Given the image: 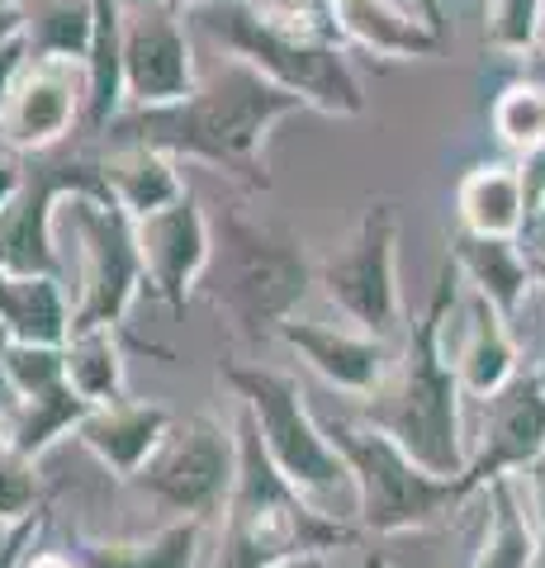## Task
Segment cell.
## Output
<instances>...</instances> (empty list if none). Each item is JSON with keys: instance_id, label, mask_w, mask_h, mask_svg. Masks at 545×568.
I'll return each mask as SVG.
<instances>
[{"instance_id": "24", "label": "cell", "mask_w": 545, "mask_h": 568, "mask_svg": "<svg viewBox=\"0 0 545 568\" xmlns=\"http://www.w3.org/2000/svg\"><path fill=\"white\" fill-rule=\"evenodd\" d=\"M20 20L33 62H85L95 39V0H20Z\"/></svg>"}, {"instance_id": "13", "label": "cell", "mask_w": 545, "mask_h": 568, "mask_svg": "<svg viewBox=\"0 0 545 568\" xmlns=\"http://www.w3.org/2000/svg\"><path fill=\"white\" fill-rule=\"evenodd\" d=\"M77 129H85V62L29 58L0 123V142L24 156H43L58 152Z\"/></svg>"}, {"instance_id": "22", "label": "cell", "mask_w": 545, "mask_h": 568, "mask_svg": "<svg viewBox=\"0 0 545 568\" xmlns=\"http://www.w3.org/2000/svg\"><path fill=\"white\" fill-rule=\"evenodd\" d=\"M124 110V0H95V39L85 52V133H104Z\"/></svg>"}, {"instance_id": "14", "label": "cell", "mask_w": 545, "mask_h": 568, "mask_svg": "<svg viewBox=\"0 0 545 568\" xmlns=\"http://www.w3.org/2000/svg\"><path fill=\"white\" fill-rule=\"evenodd\" d=\"M133 223H138V252H143L148 290L166 308H185L195 284L209 275V261H214V223L204 219V209L190 190L175 204Z\"/></svg>"}, {"instance_id": "3", "label": "cell", "mask_w": 545, "mask_h": 568, "mask_svg": "<svg viewBox=\"0 0 545 568\" xmlns=\"http://www.w3.org/2000/svg\"><path fill=\"white\" fill-rule=\"evenodd\" d=\"M195 24L228 58L256 67L309 110L342 119L365 114V85L356 67L346 62L342 43L327 33L299 29L294 10H280L271 0H204L195 6Z\"/></svg>"}, {"instance_id": "26", "label": "cell", "mask_w": 545, "mask_h": 568, "mask_svg": "<svg viewBox=\"0 0 545 568\" xmlns=\"http://www.w3.org/2000/svg\"><path fill=\"white\" fill-rule=\"evenodd\" d=\"M484 503H488V530L470 568H526L545 549V540L536 521L526 517V497L517 488V478L513 474L494 478L484 488Z\"/></svg>"}, {"instance_id": "32", "label": "cell", "mask_w": 545, "mask_h": 568, "mask_svg": "<svg viewBox=\"0 0 545 568\" xmlns=\"http://www.w3.org/2000/svg\"><path fill=\"white\" fill-rule=\"evenodd\" d=\"M541 14H545V0H488L484 39L498 52L522 58V52H532L541 39Z\"/></svg>"}, {"instance_id": "43", "label": "cell", "mask_w": 545, "mask_h": 568, "mask_svg": "<svg viewBox=\"0 0 545 568\" xmlns=\"http://www.w3.org/2000/svg\"><path fill=\"white\" fill-rule=\"evenodd\" d=\"M271 568H327V555H304V559H285V564H271Z\"/></svg>"}, {"instance_id": "6", "label": "cell", "mask_w": 545, "mask_h": 568, "mask_svg": "<svg viewBox=\"0 0 545 568\" xmlns=\"http://www.w3.org/2000/svg\"><path fill=\"white\" fill-rule=\"evenodd\" d=\"M323 432L332 436V446L342 450L351 478H356V497H361L356 517L375 536L432 526L451 507H461L465 497H474L465 478L427 474L394 436H384L365 417H323Z\"/></svg>"}, {"instance_id": "37", "label": "cell", "mask_w": 545, "mask_h": 568, "mask_svg": "<svg viewBox=\"0 0 545 568\" xmlns=\"http://www.w3.org/2000/svg\"><path fill=\"white\" fill-rule=\"evenodd\" d=\"M24 171H29V156L14 152L10 142H0V209L14 200V190L24 185Z\"/></svg>"}, {"instance_id": "31", "label": "cell", "mask_w": 545, "mask_h": 568, "mask_svg": "<svg viewBox=\"0 0 545 568\" xmlns=\"http://www.w3.org/2000/svg\"><path fill=\"white\" fill-rule=\"evenodd\" d=\"M33 511H39V469L0 432V530L29 521Z\"/></svg>"}, {"instance_id": "33", "label": "cell", "mask_w": 545, "mask_h": 568, "mask_svg": "<svg viewBox=\"0 0 545 568\" xmlns=\"http://www.w3.org/2000/svg\"><path fill=\"white\" fill-rule=\"evenodd\" d=\"M6 369H10L14 398L43 394V388L67 384V351L62 346H39V342H10Z\"/></svg>"}, {"instance_id": "44", "label": "cell", "mask_w": 545, "mask_h": 568, "mask_svg": "<svg viewBox=\"0 0 545 568\" xmlns=\"http://www.w3.org/2000/svg\"><path fill=\"white\" fill-rule=\"evenodd\" d=\"M166 10H175V14H185V10H195V6H204V0H162Z\"/></svg>"}, {"instance_id": "1", "label": "cell", "mask_w": 545, "mask_h": 568, "mask_svg": "<svg viewBox=\"0 0 545 568\" xmlns=\"http://www.w3.org/2000/svg\"><path fill=\"white\" fill-rule=\"evenodd\" d=\"M299 110H309V104L233 58L185 100L162 104V110H124L104 133L114 142H143V148L171 152L175 162L181 156L204 162L248 190H271L266 138L275 123H285Z\"/></svg>"}, {"instance_id": "41", "label": "cell", "mask_w": 545, "mask_h": 568, "mask_svg": "<svg viewBox=\"0 0 545 568\" xmlns=\"http://www.w3.org/2000/svg\"><path fill=\"white\" fill-rule=\"evenodd\" d=\"M20 6H10V10H0V48H6L10 39H20Z\"/></svg>"}, {"instance_id": "28", "label": "cell", "mask_w": 545, "mask_h": 568, "mask_svg": "<svg viewBox=\"0 0 545 568\" xmlns=\"http://www.w3.org/2000/svg\"><path fill=\"white\" fill-rule=\"evenodd\" d=\"M526 204L517 166H480L461 185V227L480 237H522Z\"/></svg>"}, {"instance_id": "15", "label": "cell", "mask_w": 545, "mask_h": 568, "mask_svg": "<svg viewBox=\"0 0 545 568\" xmlns=\"http://www.w3.org/2000/svg\"><path fill=\"white\" fill-rule=\"evenodd\" d=\"M541 450H545V379L517 375L494 398H484V436L480 450L470 455L465 484L484 493L494 478L522 474Z\"/></svg>"}, {"instance_id": "36", "label": "cell", "mask_w": 545, "mask_h": 568, "mask_svg": "<svg viewBox=\"0 0 545 568\" xmlns=\"http://www.w3.org/2000/svg\"><path fill=\"white\" fill-rule=\"evenodd\" d=\"M517 478V488H522V497H532V521H536V530H541V540H545V450L526 465L522 474H513Z\"/></svg>"}, {"instance_id": "21", "label": "cell", "mask_w": 545, "mask_h": 568, "mask_svg": "<svg viewBox=\"0 0 545 568\" xmlns=\"http://www.w3.org/2000/svg\"><path fill=\"white\" fill-rule=\"evenodd\" d=\"M72 298L62 290V275H10L0 271V327L14 342L67 346L72 336Z\"/></svg>"}, {"instance_id": "39", "label": "cell", "mask_w": 545, "mask_h": 568, "mask_svg": "<svg viewBox=\"0 0 545 568\" xmlns=\"http://www.w3.org/2000/svg\"><path fill=\"white\" fill-rule=\"evenodd\" d=\"M522 81L545 91V43H536L532 52H522Z\"/></svg>"}, {"instance_id": "25", "label": "cell", "mask_w": 545, "mask_h": 568, "mask_svg": "<svg viewBox=\"0 0 545 568\" xmlns=\"http://www.w3.org/2000/svg\"><path fill=\"white\" fill-rule=\"evenodd\" d=\"M85 417H91V403L72 384H58V388H43V394L20 398L10 413H0V432L10 436V446L20 455L39 459L62 436H77Z\"/></svg>"}, {"instance_id": "34", "label": "cell", "mask_w": 545, "mask_h": 568, "mask_svg": "<svg viewBox=\"0 0 545 568\" xmlns=\"http://www.w3.org/2000/svg\"><path fill=\"white\" fill-rule=\"evenodd\" d=\"M43 526H48V507H39L29 521H20V526H6L0 530V568H24V559H29V549L39 545V536H43Z\"/></svg>"}, {"instance_id": "38", "label": "cell", "mask_w": 545, "mask_h": 568, "mask_svg": "<svg viewBox=\"0 0 545 568\" xmlns=\"http://www.w3.org/2000/svg\"><path fill=\"white\" fill-rule=\"evenodd\" d=\"M10 342H14V336H10L6 327H0V413H10V407H14V403H20V398H14V384H10V369H6V355H10Z\"/></svg>"}, {"instance_id": "10", "label": "cell", "mask_w": 545, "mask_h": 568, "mask_svg": "<svg viewBox=\"0 0 545 568\" xmlns=\"http://www.w3.org/2000/svg\"><path fill=\"white\" fill-rule=\"evenodd\" d=\"M62 209L72 223V237L81 242V294L72 308V332L119 327L133 298L148 290L133 213L110 200H85V194H72Z\"/></svg>"}, {"instance_id": "45", "label": "cell", "mask_w": 545, "mask_h": 568, "mask_svg": "<svg viewBox=\"0 0 545 568\" xmlns=\"http://www.w3.org/2000/svg\"><path fill=\"white\" fill-rule=\"evenodd\" d=\"M271 6H280V10H294V14H299V10H304V0H271Z\"/></svg>"}, {"instance_id": "29", "label": "cell", "mask_w": 545, "mask_h": 568, "mask_svg": "<svg viewBox=\"0 0 545 568\" xmlns=\"http://www.w3.org/2000/svg\"><path fill=\"white\" fill-rule=\"evenodd\" d=\"M67 384L91 403L110 407L124 403V355H119L114 327H81L67 336Z\"/></svg>"}, {"instance_id": "27", "label": "cell", "mask_w": 545, "mask_h": 568, "mask_svg": "<svg viewBox=\"0 0 545 568\" xmlns=\"http://www.w3.org/2000/svg\"><path fill=\"white\" fill-rule=\"evenodd\" d=\"M204 521L175 517L148 540H77L81 568H195Z\"/></svg>"}, {"instance_id": "30", "label": "cell", "mask_w": 545, "mask_h": 568, "mask_svg": "<svg viewBox=\"0 0 545 568\" xmlns=\"http://www.w3.org/2000/svg\"><path fill=\"white\" fill-rule=\"evenodd\" d=\"M494 129L507 148H522V152L541 148L545 142V91H536V85H526V81L507 85L494 104Z\"/></svg>"}, {"instance_id": "46", "label": "cell", "mask_w": 545, "mask_h": 568, "mask_svg": "<svg viewBox=\"0 0 545 568\" xmlns=\"http://www.w3.org/2000/svg\"><path fill=\"white\" fill-rule=\"evenodd\" d=\"M532 271H536V280L545 284V256H541V261H532Z\"/></svg>"}, {"instance_id": "2", "label": "cell", "mask_w": 545, "mask_h": 568, "mask_svg": "<svg viewBox=\"0 0 545 568\" xmlns=\"http://www.w3.org/2000/svg\"><path fill=\"white\" fill-rule=\"evenodd\" d=\"M461 304V265L446 261L436 275L432 304L417 317V327L408 336V351L390 379H384L371 398H365L361 417L380 426L384 436H394L403 450L427 474L436 478H465L470 450L461 432V375L446 361L442 332L451 308Z\"/></svg>"}, {"instance_id": "7", "label": "cell", "mask_w": 545, "mask_h": 568, "mask_svg": "<svg viewBox=\"0 0 545 568\" xmlns=\"http://www.w3.org/2000/svg\"><path fill=\"white\" fill-rule=\"evenodd\" d=\"M223 379L242 398V407L252 413L256 432H261V446H266V455L275 459V469L285 474L309 503L323 507L327 497L346 493L361 511L356 478H351L342 450L332 446L323 422L309 413V403H304V394H299V384L290 375H275V369H261V365H223Z\"/></svg>"}, {"instance_id": "17", "label": "cell", "mask_w": 545, "mask_h": 568, "mask_svg": "<svg viewBox=\"0 0 545 568\" xmlns=\"http://www.w3.org/2000/svg\"><path fill=\"white\" fill-rule=\"evenodd\" d=\"M275 336L290 351L304 355L332 388H342L351 398H371L375 388L390 379V346H384V336L337 332V327H323V323H304V317H290Z\"/></svg>"}, {"instance_id": "4", "label": "cell", "mask_w": 545, "mask_h": 568, "mask_svg": "<svg viewBox=\"0 0 545 568\" xmlns=\"http://www.w3.org/2000/svg\"><path fill=\"white\" fill-rule=\"evenodd\" d=\"M351 540V526L309 503L261 446L252 413L238 417V484L223 507L214 568H271L304 555H327Z\"/></svg>"}, {"instance_id": "9", "label": "cell", "mask_w": 545, "mask_h": 568, "mask_svg": "<svg viewBox=\"0 0 545 568\" xmlns=\"http://www.w3.org/2000/svg\"><path fill=\"white\" fill-rule=\"evenodd\" d=\"M129 484L171 517L209 521L219 507H228V493L238 484V426L228 436L214 417L171 422L162 446Z\"/></svg>"}, {"instance_id": "18", "label": "cell", "mask_w": 545, "mask_h": 568, "mask_svg": "<svg viewBox=\"0 0 545 568\" xmlns=\"http://www.w3.org/2000/svg\"><path fill=\"white\" fill-rule=\"evenodd\" d=\"M171 413L157 403H110V407H91V417L81 422L77 440L85 450H91L95 459L110 474H119L129 484V478L138 474L152 459V450L162 446V436L171 432Z\"/></svg>"}, {"instance_id": "47", "label": "cell", "mask_w": 545, "mask_h": 568, "mask_svg": "<svg viewBox=\"0 0 545 568\" xmlns=\"http://www.w3.org/2000/svg\"><path fill=\"white\" fill-rule=\"evenodd\" d=\"M10 6H20V0H0V10H10Z\"/></svg>"}, {"instance_id": "42", "label": "cell", "mask_w": 545, "mask_h": 568, "mask_svg": "<svg viewBox=\"0 0 545 568\" xmlns=\"http://www.w3.org/2000/svg\"><path fill=\"white\" fill-rule=\"evenodd\" d=\"M417 6H422V14H427V24H432V29L446 39V24H442V0H417Z\"/></svg>"}, {"instance_id": "8", "label": "cell", "mask_w": 545, "mask_h": 568, "mask_svg": "<svg viewBox=\"0 0 545 568\" xmlns=\"http://www.w3.org/2000/svg\"><path fill=\"white\" fill-rule=\"evenodd\" d=\"M72 194L110 200V181L95 156H29L24 185L0 209V271L10 275H62L58 252V209Z\"/></svg>"}, {"instance_id": "35", "label": "cell", "mask_w": 545, "mask_h": 568, "mask_svg": "<svg viewBox=\"0 0 545 568\" xmlns=\"http://www.w3.org/2000/svg\"><path fill=\"white\" fill-rule=\"evenodd\" d=\"M29 67V48L24 39H10L6 48H0V123H6V110H10V95L14 85H20V71Z\"/></svg>"}, {"instance_id": "23", "label": "cell", "mask_w": 545, "mask_h": 568, "mask_svg": "<svg viewBox=\"0 0 545 568\" xmlns=\"http://www.w3.org/2000/svg\"><path fill=\"white\" fill-rule=\"evenodd\" d=\"M100 166H104V181H110L114 204L124 213H133V219H148V213L166 209L185 194L175 156L143 148V142H119L110 156H100Z\"/></svg>"}, {"instance_id": "40", "label": "cell", "mask_w": 545, "mask_h": 568, "mask_svg": "<svg viewBox=\"0 0 545 568\" xmlns=\"http://www.w3.org/2000/svg\"><path fill=\"white\" fill-rule=\"evenodd\" d=\"M24 568H81V564H77V555H52V549H39V555H33L29 549Z\"/></svg>"}, {"instance_id": "20", "label": "cell", "mask_w": 545, "mask_h": 568, "mask_svg": "<svg viewBox=\"0 0 545 568\" xmlns=\"http://www.w3.org/2000/svg\"><path fill=\"white\" fill-rule=\"evenodd\" d=\"M451 261L461 265V275L470 280L474 294H484L503 317H517L536 284V271L526 261L517 237H480V233H455L451 237Z\"/></svg>"}, {"instance_id": "5", "label": "cell", "mask_w": 545, "mask_h": 568, "mask_svg": "<svg viewBox=\"0 0 545 568\" xmlns=\"http://www.w3.org/2000/svg\"><path fill=\"white\" fill-rule=\"evenodd\" d=\"M209 284L223 313L238 323L242 336H271L304 304L313 265L304 242L266 219H252L242 204H228L214 223V261H209Z\"/></svg>"}, {"instance_id": "19", "label": "cell", "mask_w": 545, "mask_h": 568, "mask_svg": "<svg viewBox=\"0 0 545 568\" xmlns=\"http://www.w3.org/2000/svg\"><path fill=\"white\" fill-rule=\"evenodd\" d=\"M461 346L446 351V361L461 375V388L474 398H494L503 384L517 379V346L507 332V317L488 304L484 294H474V304L461 313Z\"/></svg>"}, {"instance_id": "12", "label": "cell", "mask_w": 545, "mask_h": 568, "mask_svg": "<svg viewBox=\"0 0 545 568\" xmlns=\"http://www.w3.org/2000/svg\"><path fill=\"white\" fill-rule=\"evenodd\" d=\"M200 85L181 14L157 6H124V95L129 110H162Z\"/></svg>"}, {"instance_id": "16", "label": "cell", "mask_w": 545, "mask_h": 568, "mask_svg": "<svg viewBox=\"0 0 545 568\" xmlns=\"http://www.w3.org/2000/svg\"><path fill=\"white\" fill-rule=\"evenodd\" d=\"M304 10L319 14L327 39H351L380 58H432L446 43L417 0H304Z\"/></svg>"}, {"instance_id": "11", "label": "cell", "mask_w": 545, "mask_h": 568, "mask_svg": "<svg viewBox=\"0 0 545 568\" xmlns=\"http://www.w3.org/2000/svg\"><path fill=\"white\" fill-rule=\"evenodd\" d=\"M319 284L356 332L390 336L398 327V213L390 200L365 204L351 242L319 265Z\"/></svg>"}]
</instances>
